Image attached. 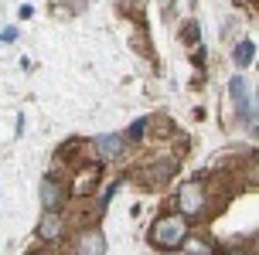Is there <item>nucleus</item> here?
<instances>
[{
	"instance_id": "f257e3e1",
	"label": "nucleus",
	"mask_w": 259,
	"mask_h": 255,
	"mask_svg": "<svg viewBox=\"0 0 259 255\" xmlns=\"http://www.w3.org/2000/svg\"><path fill=\"white\" fill-rule=\"evenodd\" d=\"M147 242L157 252H174V248H184L188 245V218L178 211V215H160L147 231Z\"/></svg>"
},
{
	"instance_id": "f03ea898",
	"label": "nucleus",
	"mask_w": 259,
	"mask_h": 255,
	"mask_svg": "<svg viewBox=\"0 0 259 255\" xmlns=\"http://www.w3.org/2000/svg\"><path fill=\"white\" fill-rule=\"evenodd\" d=\"M205 201H208V194H205V184H201V180H188L181 191H178V211H181L184 218L201 215V211H205Z\"/></svg>"
},
{
	"instance_id": "7ed1b4c3",
	"label": "nucleus",
	"mask_w": 259,
	"mask_h": 255,
	"mask_svg": "<svg viewBox=\"0 0 259 255\" xmlns=\"http://www.w3.org/2000/svg\"><path fill=\"white\" fill-rule=\"evenodd\" d=\"M75 255H106V235L99 225H92V228L78 231L75 238Z\"/></svg>"
},
{
	"instance_id": "20e7f679",
	"label": "nucleus",
	"mask_w": 259,
	"mask_h": 255,
	"mask_svg": "<svg viewBox=\"0 0 259 255\" xmlns=\"http://www.w3.org/2000/svg\"><path fill=\"white\" fill-rule=\"evenodd\" d=\"M92 143H96L99 160H106V164L119 160V157H123V150H126V136H116V133H103V136H96Z\"/></svg>"
},
{
	"instance_id": "39448f33",
	"label": "nucleus",
	"mask_w": 259,
	"mask_h": 255,
	"mask_svg": "<svg viewBox=\"0 0 259 255\" xmlns=\"http://www.w3.org/2000/svg\"><path fill=\"white\" fill-rule=\"evenodd\" d=\"M62 231H65V221L58 211H45L38 221V228H34V235H38L41 242H58L62 238Z\"/></svg>"
},
{
	"instance_id": "423d86ee",
	"label": "nucleus",
	"mask_w": 259,
	"mask_h": 255,
	"mask_svg": "<svg viewBox=\"0 0 259 255\" xmlns=\"http://www.w3.org/2000/svg\"><path fill=\"white\" fill-rule=\"evenodd\" d=\"M229 95H232L235 109H239V116H242V123L249 119V82L242 75H232L229 78Z\"/></svg>"
},
{
	"instance_id": "0eeeda50",
	"label": "nucleus",
	"mask_w": 259,
	"mask_h": 255,
	"mask_svg": "<svg viewBox=\"0 0 259 255\" xmlns=\"http://www.w3.org/2000/svg\"><path fill=\"white\" fill-rule=\"evenodd\" d=\"M62 197H65L62 184L48 174V177L41 180V208H45V211H58V208H62Z\"/></svg>"
},
{
	"instance_id": "6e6552de",
	"label": "nucleus",
	"mask_w": 259,
	"mask_h": 255,
	"mask_svg": "<svg viewBox=\"0 0 259 255\" xmlns=\"http://www.w3.org/2000/svg\"><path fill=\"white\" fill-rule=\"evenodd\" d=\"M256 55H259V48L252 44V38H242V41L232 48V65H235V68H249Z\"/></svg>"
},
{
	"instance_id": "1a4fd4ad",
	"label": "nucleus",
	"mask_w": 259,
	"mask_h": 255,
	"mask_svg": "<svg viewBox=\"0 0 259 255\" xmlns=\"http://www.w3.org/2000/svg\"><path fill=\"white\" fill-rule=\"evenodd\" d=\"M174 170H178V164H174V160H164V164H154V170H143L140 180H147V184H160V180L174 177Z\"/></svg>"
},
{
	"instance_id": "9d476101",
	"label": "nucleus",
	"mask_w": 259,
	"mask_h": 255,
	"mask_svg": "<svg viewBox=\"0 0 259 255\" xmlns=\"http://www.w3.org/2000/svg\"><path fill=\"white\" fill-rule=\"evenodd\" d=\"M147 126H150L147 119H133V123H130V129H126V143H140L143 136H147Z\"/></svg>"
},
{
	"instance_id": "9b49d317",
	"label": "nucleus",
	"mask_w": 259,
	"mask_h": 255,
	"mask_svg": "<svg viewBox=\"0 0 259 255\" xmlns=\"http://www.w3.org/2000/svg\"><path fill=\"white\" fill-rule=\"evenodd\" d=\"M184 255H219V252H215V248H211L208 242L194 238V242H188V245H184Z\"/></svg>"
},
{
	"instance_id": "f8f14e48",
	"label": "nucleus",
	"mask_w": 259,
	"mask_h": 255,
	"mask_svg": "<svg viewBox=\"0 0 259 255\" xmlns=\"http://www.w3.org/2000/svg\"><path fill=\"white\" fill-rule=\"evenodd\" d=\"M116 191H119V180H116V184H109V187L99 194V211H106V204L113 201V194H116Z\"/></svg>"
},
{
	"instance_id": "ddd939ff",
	"label": "nucleus",
	"mask_w": 259,
	"mask_h": 255,
	"mask_svg": "<svg viewBox=\"0 0 259 255\" xmlns=\"http://www.w3.org/2000/svg\"><path fill=\"white\" fill-rule=\"evenodd\" d=\"M11 41H17V27H7V31L0 34V44H11Z\"/></svg>"
},
{
	"instance_id": "4468645a",
	"label": "nucleus",
	"mask_w": 259,
	"mask_h": 255,
	"mask_svg": "<svg viewBox=\"0 0 259 255\" xmlns=\"http://www.w3.org/2000/svg\"><path fill=\"white\" fill-rule=\"evenodd\" d=\"M31 14H34V7H31V4H24V7H21V11H17V17H21V21H27V17H31Z\"/></svg>"
},
{
	"instance_id": "2eb2a0df",
	"label": "nucleus",
	"mask_w": 259,
	"mask_h": 255,
	"mask_svg": "<svg viewBox=\"0 0 259 255\" xmlns=\"http://www.w3.org/2000/svg\"><path fill=\"white\" fill-rule=\"evenodd\" d=\"M249 180H252V187H259V160H256V167L249 170Z\"/></svg>"
},
{
	"instance_id": "dca6fc26",
	"label": "nucleus",
	"mask_w": 259,
	"mask_h": 255,
	"mask_svg": "<svg viewBox=\"0 0 259 255\" xmlns=\"http://www.w3.org/2000/svg\"><path fill=\"white\" fill-rule=\"evenodd\" d=\"M31 255H45V252H31Z\"/></svg>"
},
{
	"instance_id": "f3484780",
	"label": "nucleus",
	"mask_w": 259,
	"mask_h": 255,
	"mask_svg": "<svg viewBox=\"0 0 259 255\" xmlns=\"http://www.w3.org/2000/svg\"><path fill=\"white\" fill-rule=\"evenodd\" d=\"M256 133H259V123H256Z\"/></svg>"
},
{
	"instance_id": "a211bd4d",
	"label": "nucleus",
	"mask_w": 259,
	"mask_h": 255,
	"mask_svg": "<svg viewBox=\"0 0 259 255\" xmlns=\"http://www.w3.org/2000/svg\"><path fill=\"white\" fill-rule=\"evenodd\" d=\"M256 68H259V58H256Z\"/></svg>"
},
{
	"instance_id": "6ab92c4d",
	"label": "nucleus",
	"mask_w": 259,
	"mask_h": 255,
	"mask_svg": "<svg viewBox=\"0 0 259 255\" xmlns=\"http://www.w3.org/2000/svg\"><path fill=\"white\" fill-rule=\"evenodd\" d=\"M252 255H259V248H256V252H252Z\"/></svg>"
}]
</instances>
